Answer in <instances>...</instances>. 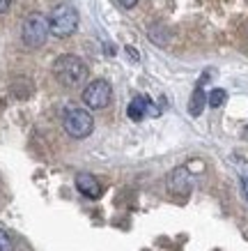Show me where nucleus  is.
<instances>
[{
	"label": "nucleus",
	"instance_id": "obj_5",
	"mask_svg": "<svg viewBox=\"0 0 248 251\" xmlns=\"http://www.w3.org/2000/svg\"><path fill=\"white\" fill-rule=\"evenodd\" d=\"M111 97H113V88H111V83L104 81V78H97V81L88 83V88L83 90V101H85V106L92 108V111L106 108L111 104Z\"/></svg>",
	"mask_w": 248,
	"mask_h": 251
},
{
	"label": "nucleus",
	"instance_id": "obj_3",
	"mask_svg": "<svg viewBox=\"0 0 248 251\" xmlns=\"http://www.w3.org/2000/svg\"><path fill=\"white\" fill-rule=\"evenodd\" d=\"M48 23H51V32L55 37H69L78 28V12L69 2H60L53 7Z\"/></svg>",
	"mask_w": 248,
	"mask_h": 251
},
{
	"label": "nucleus",
	"instance_id": "obj_8",
	"mask_svg": "<svg viewBox=\"0 0 248 251\" xmlns=\"http://www.w3.org/2000/svg\"><path fill=\"white\" fill-rule=\"evenodd\" d=\"M76 189L88 198H99L101 196V184H99L97 180H94V175H90V173L76 175Z\"/></svg>",
	"mask_w": 248,
	"mask_h": 251
},
{
	"label": "nucleus",
	"instance_id": "obj_1",
	"mask_svg": "<svg viewBox=\"0 0 248 251\" xmlns=\"http://www.w3.org/2000/svg\"><path fill=\"white\" fill-rule=\"evenodd\" d=\"M53 76L58 78V83H62L65 88H76L88 78V65L78 55L65 53L53 62Z\"/></svg>",
	"mask_w": 248,
	"mask_h": 251
},
{
	"label": "nucleus",
	"instance_id": "obj_12",
	"mask_svg": "<svg viewBox=\"0 0 248 251\" xmlns=\"http://www.w3.org/2000/svg\"><path fill=\"white\" fill-rule=\"evenodd\" d=\"M241 191H244V198L248 201V175H244V177H241Z\"/></svg>",
	"mask_w": 248,
	"mask_h": 251
},
{
	"label": "nucleus",
	"instance_id": "obj_7",
	"mask_svg": "<svg viewBox=\"0 0 248 251\" xmlns=\"http://www.w3.org/2000/svg\"><path fill=\"white\" fill-rule=\"evenodd\" d=\"M147 113H150V115H158V108L154 106L147 97H135L134 101L129 104V108H127V115L134 122H140Z\"/></svg>",
	"mask_w": 248,
	"mask_h": 251
},
{
	"label": "nucleus",
	"instance_id": "obj_14",
	"mask_svg": "<svg viewBox=\"0 0 248 251\" xmlns=\"http://www.w3.org/2000/svg\"><path fill=\"white\" fill-rule=\"evenodd\" d=\"M9 5H12V0H0V14H2V12H7Z\"/></svg>",
	"mask_w": 248,
	"mask_h": 251
},
{
	"label": "nucleus",
	"instance_id": "obj_2",
	"mask_svg": "<svg viewBox=\"0 0 248 251\" xmlns=\"http://www.w3.org/2000/svg\"><path fill=\"white\" fill-rule=\"evenodd\" d=\"M48 32H51V23H48V19H46L44 14H39V12H32V14H28L25 16V21H23L21 39L28 49H39V46L46 44Z\"/></svg>",
	"mask_w": 248,
	"mask_h": 251
},
{
	"label": "nucleus",
	"instance_id": "obj_9",
	"mask_svg": "<svg viewBox=\"0 0 248 251\" xmlns=\"http://www.w3.org/2000/svg\"><path fill=\"white\" fill-rule=\"evenodd\" d=\"M204 104H207V95L203 90V83H198V88L191 95V101H188V113L193 115V118H198L204 111Z\"/></svg>",
	"mask_w": 248,
	"mask_h": 251
},
{
	"label": "nucleus",
	"instance_id": "obj_13",
	"mask_svg": "<svg viewBox=\"0 0 248 251\" xmlns=\"http://www.w3.org/2000/svg\"><path fill=\"white\" fill-rule=\"evenodd\" d=\"M117 2H120L124 9H131V7H135V2H138V0H117Z\"/></svg>",
	"mask_w": 248,
	"mask_h": 251
},
{
	"label": "nucleus",
	"instance_id": "obj_4",
	"mask_svg": "<svg viewBox=\"0 0 248 251\" xmlns=\"http://www.w3.org/2000/svg\"><path fill=\"white\" fill-rule=\"evenodd\" d=\"M62 127L71 138H85L94 129V118L85 108H69L62 118Z\"/></svg>",
	"mask_w": 248,
	"mask_h": 251
},
{
	"label": "nucleus",
	"instance_id": "obj_6",
	"mask_svg": "<svg viewBox=\"0 0 248 251\" xmlns=\"http://www.w3.org/2000/svg\"><path fill=\"white\" fill-rule=\"evenodd\" d=\"M168 189L173 194H180V196H186L188 191L193 189V175L188 173L186 166H180L175 168L170 177H168Z\"/></svg>",
	"mask_w": 248,
	"mask_h": 251
},
{
	"label": "nucleus",
	"instance_id": "obj_10",
	"mask_svg": "<svg viewBox=\"0 0 248 251\" xmlns=\"http://www.w3.org/2000/svg\"><path fill=\"white\" fill-rule=\"evenodd\" d=\"M225 99H227V92L223 90V88H214V90L207 95V104H209L211 108H221L225 104Z\"/></svg>",
	"mask_w": 248,
	"mask_h": 251
},
{
	"label": "nucleus",
	"instance_id": "obj_11",
	"mask_svg": "<svg viewBox=\"0 0 248 251\" xmlns=\"http://www.w3.org/2000/svg\"><path fill=\"white\" fill-rule=\"evenodd\" d=\"M0 251H14V242H12V237H9L2 228H0Z\"/></svg>",
	"mask_w": 248,
	"mask_h": 251
}]
</instances>
